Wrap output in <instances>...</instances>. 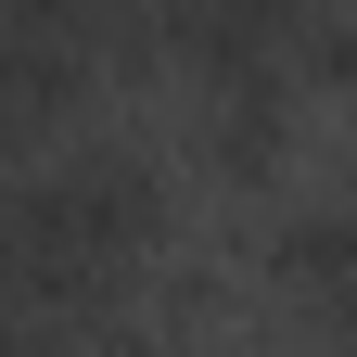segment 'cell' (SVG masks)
<instances>
[{"label": "cell", "mask_w": 357, "mask_h": 357, "mask_svg": "<svg viewBox=\"0 0 357 357\" xmlns=\"http://www.w3.org/2000/svg\"><path fill=\"white\" fill-rule=\"evenodd\" d=\"M178 230V192L141 141H52L13 178V306L26 319H115Z\"/></svg>", "instance_id": "6da1fadb"}, {"label": "cell", "mask_w": 357, "mask_h": 357, "mask_svg": "<svg viewBox=\"0 0 357 357\" xmlns=\"http://www.w3.org/2000/svg\"><path fill=\"white\" fill-rule=\"evenodd\" d=\"M306 141V77L255 64V77H192V166L230 178V192H268Z\"/></svg>", "instance_id": "7a4b0ae2"}, {"label": "cell", "mask_w": 357, "mask_h": 357, "mask_svg": "<svg viewBox=\"0 0 357 357\" xmlns=\"http://www.w3.org/2000/svg\"><path fill=\"white\" fill-rule=\"evenodd\" d=\"M294 77H306V102H357V13L344 0H319V26L294 38Z\"/></svg>", "instance_id": "3957f363"}, {"label": "cell", "mask_w": 357, "mask_h": 357, "mask_svg": "<svg viewBox=\"0 0 357 357\" xmlns=\"http://www.w3.org/2000/svg\"><path fill=\"white\" fill-rule=\"evenodd\" d=\"M26 357H178V332H115V319H26Z\"/></svg>", "instance_id": "277c9868"}]
</instances>
